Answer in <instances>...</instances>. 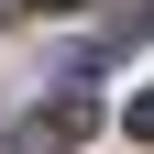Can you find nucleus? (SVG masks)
<instances>
[{
    "label": "nucleus",
    "instance_id": "1",
    "mask_svg": "<svg viewBox=\"0 0 154 154\" xmlns=\"http://www.w3.org/2000/svg\"><path fill=\"white\" fill-rule=\"evenodd\" d=\"M77 132H88V88H66L55 110H33V121H22V154H66Z\"/></svg>",
    "mask_w": 154,
    "mask_h": 154
},
{
    "label": "nucleus",
    "instance_id": "2",
    "mask_svg": "<svg viewBox=\"0 0 154 154\" xmlns=\"http://www.w3.org/2000/svg\"><path fill=\"white\" fill-rule=\"evenodd\" d=\"M132 132H143V143H154V88H143V99H132Z\"/></svg>",
    "mask_w": 154,
    "mask_h": 154
},
{
    "label": "nucleus",
    "instance_id": "3",
    "mask_svg": "<svg viewBox=\"0 0 154 154\" xmlns=\"http://www.w3.org/2000/svg\"><path fill=\"white\" fill-rule=\"evenodd\" d=\"M11 11H22V0H0V22H11Z\"/></svg>",
    "mask_w": 154,
    "mask_h": 154
}]
</instances>
